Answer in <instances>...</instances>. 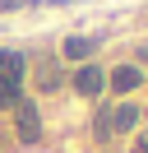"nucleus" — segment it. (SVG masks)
I'll use <instances>...</instances> for the list:
<instances>
[{
    "label": "nucleus",
    "instance_id": "obj_1",
    "mask_svg": "<svg viewBox=\"0 0 148 153\" xmlns=\"http://www.w3.org/2000/svg\"><path fill=\"white\" fill-rule=\"evenodd\" d=\"M14 134H18L23 144H33L37 134H42V116H37V102H28V97H23V102L14 107Z\"/></svg>",
    "mask_w": 148,
    "mask_h": 153
},
{
    "label": "nucleus",
    "instance_id": "obj_2",
    "mask_svg": "<svg viewBox=\"0 0 148 153\" xmlns=\"http://www.w3.org/2000/svg\"><path fill=\"white\" fill-rule=\"evenodd\" d=\"M102 88H107V74H102V65H79L74 70V93L79 97H102Z\"/></svg>",
    "mask_w": 148,
    "mask_h": 153
},
{
    "label": "nucleus",
    "instance_id": "obj_3",
    "mask_svg": "<svg viewBox=\"0 0 148 153\" xmlns=\"http://www.w3.org/2000/svg\"><path fill=\"white\" fill-rule=\"evenodd\" d=\"M107 84H111V93H134V88L144 84V70H139V65H116Z\"/></svg>",
    "mask_w": 148,
    "mask_h": 153
},
{
    "label": "nucleus",
    "instance_id": "obj_4",
    "mask_svg": "<svg viewBox=\"0 0 148 153\" xmlns=\"http://www.w3.org/2000/svg\"><path fill=\"white\" fill-rule=\"evenodd\" d=\"M23 56L18 51H0V84H9V88H18V79H23Z\"/></svg>",
    "mask_w": 148,
    "mask_h": 153
},
{
    "label": "nucleus",
    "instance_id": "obj_5",
    "mask_svg": "<svg viewBox=\"0 0 148 153\" xmlns=\"http://www.w3.org/2000/svg\"><path fill=\"white\" fill-rule=\"evenodd\" d=\"M97 47H102L97 37H65V47H60V56H65V60H83V65H88V56H92V51H97Z\"/></svg>",
    "mask_w": 148,
    "mask_h": 153
},
{
    "label": "nucleus",
    "instance_id": "obj_6",
    "mask_svg": "<svg viewBox=\"0 0 148 153\" xmlns=\"http://www.w3.org/2000/svg\"><path fill=\"white\" fill-rule=\"evenodd\" d=\"M60 84H65L60 65H56V60H37V88H42V93H56Z\"/></svg>",
    "mask_w": 148,
    "mask_h": 153
},
{
    "label": "nucleus",
    "instance_id": "obj_7",
    "mask_svg": "<svg viewBox=\"0 0 148 153\" xmlns=\"http://www.w3.org/2000/svg\"><path fill=\"white\" fill-rule=\"evenodd\" d=\"M134 125H139V107H130V102H120L116 111H111V130H116V134H130V130H134Z\"/></svg>",
    "mask_w": 148,
    "mask_h": 153
},
{
    "label": "nucleus",
    "instance_id": "obj_8",
    "mask_svg": "<svg viewBox=\"0 0 148 153\" xmlns=\"http://www.w3.org/2000/svg\"><path fill=\"white\" fill-rule=\"evenodd\" d=\"M18 102H23V93H18V88H9V84H0V111H14Z\"/></svg>",
    "mask_w": 148,
    "mask_h": 153
},
{
    "label": "nucleus",
    "instance_id": "obj_9",
    "mask_svg": "<svg viewBox=\"0 0 148 153\" xmlns=\"http://www.w3.org/2000/svg\"><path fill=\"white\" fill-rule=\"evenodd\" d=\"M92 130H97V139H107V134H111V111H107V107L97 111V121H92Z\"/></svg>",
    "mask_w": 148,
    "mask_h": 153
},
{
    "label": "nucleus",
    "instance_id": "obj_10",
    "mask_svg": "<svg viewBox=\"0 0 148 153\" xmlns=\"http://www.w3.org/2000/svg\"><path fill=\"white\" fill-rule=\"evenodd\" d=\"M28 0H0V14H9V10H23Z\"/></svg>",
    "mask_w": 148,
    "mask_h": 153
},
{
    "label": "nucleus",
    "instance_id": "obj_11",
    "mask_svg": "<svg viewBox=\"0 0 148 153\" xmlns=\"http://www.w3.org/2000/svg\"><path fill=\"white\" fill-rule=\"evenodd\" d=\"M134 153H148V134H139V139H134Z\"/></svg>",
    "mask_w": 148,
    "mask_h": 153
},
{
    "label": "nucleus",
    "instance_id": "obj_12",
    "mask_svg": "<svg viewBox=\"0 0 148 153\" xmlns=\"http://www.w3.org/2000/svg\"><path fill=\"white\" fill-rule=\"evenodd\" d=\"M139 60H148V47H139Z\"/></svg>",
    "mask_w": 148,
    "mask_h": 153
}]
</instances>
